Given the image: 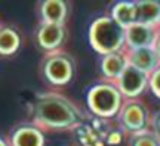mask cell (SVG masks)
I'll return each instance as SVG.
<instances>
[{"mask_svg": "<svg viewBox=\"0 0 160 146\" xmlns=\"http://www.w3.org/2000/svg\"><path fill=\"white\" fill-rule=\"evenodd\" d=\"M30 122L45 131H73L88 119L76 101L55 91L36 94L27 103Z\"/></svg>", "mask_w": 160, "mask_h": 146, "instance_id": "cell-1", "label": "cell"}, {"mask_svg": "<svg viewBox=\"0 0 160 146\" xmlns=\"http://www.w3.org/2000/svg\"><path fill=\"white\" fill-rule=\"evenodd\" d=\"M125 101L114 81L99 78L86 88V106L95 118L114 119Z\"/></svg>", "mask_w": 160, "mask_h": 146, "instance_id": "cell-2", "label": "cell"}, {"mask_svg": "<svg viewBox=\"0 0 160 146\" xmlns=\"http://www.w3.org/2000/svg\"><path fill=\"white\" fill-rule=\"evenodd\" d=\"M89 43L98 55L119 52L125 48V29L108 15L98 17L89 27Z\"/></svg>", "mask_w": 160, "mask_h": 146, "instance_id": "cell-3", "label": "cell"}, {"mask_svg": "<svg viewBox=\"0 0 160 146\" xmlns=\"http://www.w3.org/2000/svg\"><path fill=\"white\" fill-rule=\"evenodd\" d=\"M76 58L65 49L46 52L39 64V75L51 87H64L76 76Z\"/></svg>", "mask_w": 160, "mask_h": 146, "instance_id": "cell-4", "label": "cell"}, {"mask_svg": "<svg viewBox=\"0 0 160 146\" xmlns=\"http://www.w3.org/2000/svg\"><path fill=\"white\" fill-rule=\"evenodd\" d=\"M114 119L128 137L131 134H137V133L150 130L151 112L142 100L125 99Z\"/></svg>", "mask_w": 160, "mask_h": 146, "instance_id": "cell-5", "label": "cell"}, {"mask_svg": "<svg viewBox=\"0 0 160 146\" xmlns=\"http://www.w3.org/2000/svg\"><path fill=\"white\" fill-rule=\"evenodd\" d=\"M67 39V29L61 24H45L37 23L34 29L36 46L43 52H52L62 49L64 42Z\"/></svg>", "mask_w": 160, "mask_h": 146, "instance_id": "cell-6", "label": "cell"}, {"mask_svg": "<svg viewBox=\"0 0 160 146\" xmlns=\"http://www.w3.org/2000/svg\"><path fill=\"white\" fill-rule=\"evenodd\" d=\"M114 84L125 99H138L148 88V73L128 64Z\"/></svg>", "mask_w": 160, "mask_h": 146, "instance_id": "cell-7", "label": "cell"}, {"mask_svg": "<svg viewBox=\"0 0 160 146\" xmlns=\"http://www.w3.org/2000/svg\"><path fill=\"white\" fill-rule=\"evenodd\" d=\"M9 146H45V133L30 121L18 122L9 131Z\"/></svg>", "mask_w": 160, "mask_h": 146, "instance_id": "cell-8", "label": "cell"}, {"mask_svg": "<svg viewBox=\"0 0 160 146\" xmlns=\"http://www.w3.org/2000/svg\"><path fill=\"white\" fill-rule=\"evenodd\" d=\"M37 23L65 25L68 18V3L64 0H43L36 8Z\"/></svg>", "mask_w": 160, "mask_h": 146, "instance_id": "cell-9", "label": "cell"}, {"mask_svg": "<svg viewBox=\"0 0 160 146\" xmlns=\"http://www.w3.org/2000/svg\"><path fill=\"white\" fill-rule=\"evenodd\" d=\"M159 33L157 27H150L142 24H133L125 30V48H148L153 46L156 36Z\"/></svg>", "mask_w": 160, "mask_h": 146, "instance_id": "cell-10", "label": "cell"}, {"mask_svg": "<svg viewBox=\"0 0 160 146\" xmlns=\"http://www.w3.org/2000/svg\"><path fill=\"white\" fill-rule=\"evenodd\" d=\"M123 52L126 55L128 64L133 66L135 69L145 73H151L157 66H160V61L156 55L153 46L148 48H135V49H129V48H123Z\"/></svg>", "mask_w": 160, "mask_h": 146, "instance_id": "cell-11", "label": "cell"}, {"mask_svg": "<svg viewBox=\"0 0 160 146\" xmlns=\"http://www.w3.org/2000/svg\"><path fill=\"white\" fill-rule=\"evenodd\" d=\"M126 66H128V60L123 49L119 52L98 55V69L101 73V78L104 79L116 81L122 75V72L125 70Z\"/></svg>", "mask_w": 160, "mask_h": 146, "instance_id": "cell-12", "label": "cell"}, {"mask_svg": "<svg viewBox=\"0 0 160 146\" xmlns=\"http://www.w3.org/2000/svg\"><path fill=\"white\" fill-rule=\"evenodd\" d=\"M111 19H114L120 27L128 29L137 23V5L135 0H120L114 2L107 14Z\"/></svg>", "mask_w": 160, "mask_h": 146, "instance_id": "cell-13", "label": "cell"}, {"mask_svg": "<svg viewBox=\"0 0 160 146\" xmlns=\"http://www.w3.org/2000/svg\"><path fill=\"white\" fill-rule=\"evenodd\" d=\"M137 24L157 27L160 19V2L157 0H135Z\"/></svg>", "mask_w": 160, "mask_h": 146, "instance_id": "cell-14", "label": "cell"}, {"mask_svg": "<svg viewBox=\"0 0 160 146\" xmlns=\"http://www.w3.org/2000/svg\"><path fill=\"white\" fill-rule=\"evenodd\" d=\"M21 36L12 25H0V55H13L19 49Z\"/></svg>", "mask_w": 160, "mask_h": 146, "instance_id": "cell-15", "label": "cell"}, {"mask_svg": "<svg viewBox=\"0 0 160 146\" xmlns=\"http://www.w3.org/2000/svg\"><path fill=\"white\" fill-rule=\"evenodd\" d=\"M128 146H160V137L151 130L128 136Z\"/></svg>", "mask_w": 160, "mask_h": 146, "instance_id": "cell-16", "label": "cell"}, {"mask_svg": "<svg viewBox=\"0 0 160 146\" xmlns=\"http://www.w3.org/2000/svg\"><path fill=\"white\" fill-rule=\"evenodd\" d=\"M148 88L157 99H160V66L148 75Z\"/></svg>", "mask_w": 160, "mask_h": 146, "instance_id": "cell-17", "label": "cell"}, {"mask_svg": "<svg viewBox=\"0 0 160 146\" xmlns=\"http://www.w3.org/2000/svg\"><path fill=\"white\" fill-rule=\"evenodd\" d=\"M150 130L154 133L156 136L160 137V109L151 113V119H150Z\"/></svg>", "mask_w": 160, "mask_h": 146, "instance_id": "cell-18", "label": "cell"}, {"mask_svg": "<svg viewBox=\"0 0 160 146\" xmlns=\"http://www.w3.org/2000/svg\"><path fill=\"white\" fill-rule=\"evenodd\" d=\"M153 49H154L156 55H157V58L160 61V30H159V33H157V36H156L154 43H153Z\"/></svg>", "mask_w": 160, "mask_h": 146, "instance_id": "cell-19", "label": "cell"}, {"mask_svg": "<svg viewBox=\"0 0 160 146\" xmlns=\"http://www.w3.org/2000/svg\"><path fill=\"white\" fill-rule=\"evenodd\" d=\"M0 146H9V145H8V142H6L5 139H2V137H0Z\"/></svg>", "mask_w": 160, "mask_h": 146, "instance_id": "cell-20", "label": "cell"}, {"mask_svg": "<svg viewBox=\"0 0 160 146\" xmlns=\"http://www.w3.org/2000/svg\"><path fill=\"white\" fill-rule=\"evenodd\" d=\"M157 29H159V30H160V19H159V25H157Z\"/></svg>", "mask_w": 160, "mask_h": 146, "instance_id": "cell-21", "label": "cell"}]
</instances>
